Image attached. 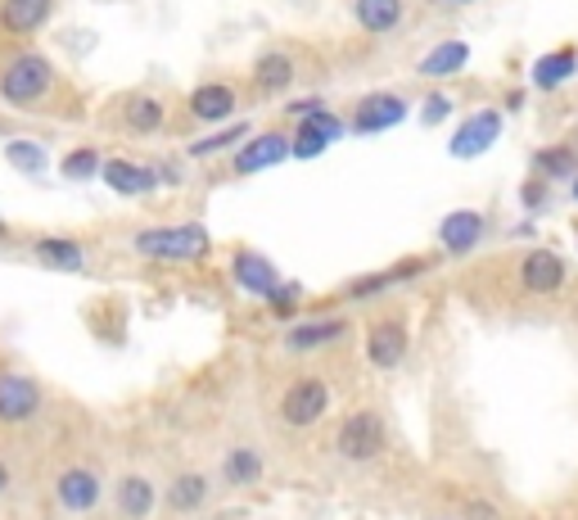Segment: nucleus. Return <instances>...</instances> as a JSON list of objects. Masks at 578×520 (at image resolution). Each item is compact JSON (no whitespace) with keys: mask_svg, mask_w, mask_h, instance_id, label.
Here are the masks:
<instances>
[{"mask_svg":"<svg viewBox=\"0 0 578 520\" xmlns=\"http://www.w3.org/2000/svg\"><path fill=\"white\" fill-rule=\"evenodd\" d=\"M289 140H295V159H317V155H325V150L334 146V136L321 131L317 123H299Z\"/></svg>","mask_w":578,"mask_h":520,"instance_id":"29","label":"nucleus"},{"mask_svg":"<svg viewBox=\"0 0 578 520\" xmlns=\"http://www.w3.org/2000/svg\"><path fill=\"white\" fill-rule=\"evenodd\" d=\"M131 245L144 258L190 263V258H204L208 254V231L200 222H185V226H144V231L131 235Z\"/></svg>","mask_w":578,"mask_h":520,"instance_id":"2","label":"nucleus"},{"mask_svg":"<svg viewBox=\"0 0 578 520\" xmlns=\"http://www.w3.org/2000/svg\"><path fill=\"white\" fill-rule=\"evenodd\" d=\"M403 14H407L403 0H353V19H357L362 32H371V36L398 32V28H403Z\"/></svg>","mask_w":578,"mask_h":520,"instance_id":"15","label":"nucleus"},{"mask_svg":"<svg viewBox=\"0 0 578 520\" xmlns=\"http://www.w3.org/2000/svg\"><path fill=\"white\" fill-rule=\"evenodd\" d=\"M448 118H452V96L434 91V96L420 105V123H425V127H439V123H448Z\"/></svg>","mask_w":578,"mask_h":520,"instance_id":"32","label":"nucleus"},{"mask_svg":"<svg viewBox=\"0 0 578 520\" xmlns=\"http://www.w3.org/2000/svg\"><path fill=\"white\" fill-rule=\"evenodd\" d=\"M10 489V470H6V461H0V494Z\"/></svg>","mask_w":578,"mask_h":520,"instance_id":"36","label":"nucleus"},{"mask_svg":"<svg viewBox=\"0 0 578 520\" xmlns=\"http://www.w3.org/2000/svg\"><path fill=\"white\" fill-rule=\"evenodd\" d=\"M55 498H60L64 511L82 516V511H90V507H100L105 485H100V476H95V470H86V466H68L64 476L55 480Z\"/></svg>","mask_w":578,"mask_h":520,"instance_id":"12","label":"nucleus"},{"mask_svg":"<svg viewBox=\"0 0 578 520\" xmlns=\"http://www.w3.org/2000/svg\"><path fill=\"white\" fill-rule=\"evenodd\" d=\"M36 258L51 263V267H60V272H82V263H86L82 245H77V241H64V235H45V241H36Z\"/></svg>","mask_w":578,"mask_h":520,"instance_id":"27","label":"nucleus"},{"mask_svg":"<svg viewBox=\"0 0 578 520\" xmlns=\"http://www.w3.org/2000/svg\"><path fill=\"white\" fill-rule=\"evenodd\" d=\"M470 516H474V520H502V511L489 507V502H470Z\"/></svg>","mask_w":578,"mask_h":520,"instance_id":"35","label":"nucleus"},{"mask_svg":"<svg viewBox=\"0 0 578 520\" xmlns=\"http://www.w3.org/2000/svg\"><path fill=\"white\" fill-rule=\"evenodd\" d=\"M443 6H470V0H443Z\"/></svg>","mask_w":578,"mask_h":520,"instance_id":"38","label":"nucleus"},{"mask_svg":"<svg viewBox=\"0 0 578 520\" xmlns=\"http://www.w3.org/2000/svg\"><path fill=\"white\" fill-rule=\"evenodd\" d=\"M6 163L32 177V172H45V168H51V155H45L36 140H10V146H6Z\"/></svg>","mask_w":578,"mask_h":520,"instance_id":"28","label":"nucleus"},{"mask_svg":"<svg viewBox=\"0 0 578 520\" xmlns=\"http://www.w3.org/2000/svg\"><path fill=\"white\" fill-rule=\"evenodd\" d=\"M465 60H470V45H465V41H439V45H434V51L416 64V73H420V77H452V73L465 68Z\"/></svg>","mask_w":578,"mask_h":520,"instance_id":"20","label":"nucleus"},{"mask_svg":"<svg viewBox=\"0 0 578 520\" xmlns=\"http://www.w3.org/2000/svg\"><path fill=\"white\" fill-rule=\"evenodd\" d=\"M239 140H249V127L239 123V127H226V131H217V136H204V140H195L190 146V155H217V150H226V146H239Z\"/></svg>","mask_w":578,"mask_h":520,"instance_id":"31","label":"nucleus"},{"mask_svg":"<svg viewBox=\"0 0 578 520\" xmlns=\"http://www.w3.org/2000/svg\"><path fill=\"white\" fill-rule=\"evenodd\" d=\"M484 235H489V217L479 213V209H452V213L439 222V245H443V254H452V258L474 254L479 245H484Z\"/></svg>","mask_w":578,"mask_h":520,"instance_id":"8","label":"nucleus"},{"mask_svg":"<svg viewBox=\"0 0 578 520\" xmlns=\"http://www.w3.org/2000/svg\"><path fill=\"white\" fill-rule=\"evenodd\" d=\"M100 177L109 181V191H118V195H144V191H154V181H159L150 168H140L131 159H105Z\"/></svg>","mask_w":578,"mask_h":520,"instance_id":"19","label":"nucleus"},{"mask_svg":"<svg viewBox=\"0 0 578 520\" xmlns=\"http://www.w3.org/2000/svg\"><path fill=\"white\" fill-rule=\"evenodd\" d=\"M36 407H41L36 381H28L19 371H0V421L23 425L28 416H36Z\"/></svg>","mask_w":578,"mask_h":520,"instance_id":"13","label":"nucleus"},{"mask_svg":"<svg viewBox=\"0 0 578 520\" xmlns=\"http://www.w3.org/2000/svg\"><path fill=\"white\" fill-rule=\"evenodd\" d=\"M51 10H55V0H6V6H0V28L10 36H32L51 19Z\"/></svg>","mask_w":578,"mask_h":520,"instance_id":"16","label":"nucleus"},{"mask_svg":"<svg viewBox=\"0 0 578 520\" xmlns=\"http://www.w3.org/2000/svg\"><path fill=\"white\" fill-rule=\"evenodd\" d=\"M231 280H235V286L239 290H245V295H254V299H276V290L285 286V280H280V272L263 258V254H254V250H239L235 258H231Z\"/></svg>","mask_w":578,"mask_h":520,"instance_id":"10","label":"nucleus"},{"mask_svg":"<svg viewBox=\"0 0 578 520\" xmlns=\"http://www.w3.org/2000/svg\"><path fill=\"white\" fill-rule=\"evenodd\" d=\"M569 200H574V204H578V177H574V181H569Z\"/></svg>","mask_w":578,"mask_h":520,"instance_id":"37","label":"nucleus"},{"mask_svg":"<svg viewBox=\"0 0 578 520\" xmlns=\"http://www.w3.org/2000/svg\"><path fill=\"white\" fill-rule=\"evenodd\" d=\"M299 286H280L276 290V299H271V308H276V317H289V312H295V304H299Z\"/></svg>","mask_w":578,"mask_h":520,"instance_id":"33","label":"nucleus"},{"mask_svg":"<svg viewBox=\"0 0 578 520\" xmlns=\"http://www.w3.org/2000/svg\"><path fill=\"white\" fill-rule=\"evenodd\" d=\"M578 73V51L574 45H565V51H552V55H543L538 64H534V86L538 91H556L560 82H569Z\"/></svg>","mask_w":578,"mask_h":520,"instance_id":"22","label":"nucleus"},{"mask_svg":"<svg viewBox=\"0 0 578 520\" xmlns=\"http://www.w3.org/2000/svg\"><path fill=\"white\" fill-rule=\"evenodd\" d=\"M55 91V64L41 51H23L10 60V68L0 73V100L10 109H32Z\"/></svg>","mask_w":578,"mask_h":520,"instance_id":"1","label":"nucleus"},{"mask_svg":"<svg viewBox=\"0 0 578 520\" xmlns=\"http://www.w3.org/2000/svg\"><path fill=\"white\" fill-rule=\"evenodd\" d=\"M60 172H64L68 181H86V177H100V172H105V159L86 146V150H73V155L64 159V168H60Z\"/></svg>","mask_w":578,"mask_h":520,"instance_id":"30","label":"nucleus"},{"mask_svg":"<svg viewBox=\"0 0 578 520\" xmlns=\"http://www.w3.org/2000/svg\"><path fill=\"white\" fill-rule=\"evenodd\" d=\"M114 502H118V511L127 520H144V516H154V507H159V489L144 476H122L118 489H114Z\"/></svg>","mask_w":578,"mask_h":520,"instance_id":"18","label":"nucleus"},{"mask_svg":"<svg viewBox=\"0 0 578 520\" xmlns=\"http://www.w3.org/2000/svg\"><path fill=\"white\" fill-rule=\"evenodd\" d=\"M543 195H547V181H543V177L524 185V200H528V209H538V200H543Z\"/></svg>","mask_w":578,"mask_h":520,"instance_id":"34","label":"nucleus"},{"mask_svg":"<svg viewBox=\"0 0 578 520\" xmlns=\"http://www.w3.org/2000/svg\"><path fill=\"white\" fill-rule=\"evenodd\" d=\"M330 407V385L321 381V375H299V381H289L285 399H280V421L295 425V431H308V425H317Z\"/></svg>","mask_w":578,"mask_h":520,"instance_id":"4","label":"nucleus"},{"mask_svg":"<svg viewBox=\"0 0 578 520\" xmlns=\"http://www.w3.org/2000/svg\"><path fill=\"white\" fill-rule=\"evenodd\" d=\"M122 127H127L131 136H154V131L163 127V105H159V96H127V105H122Z\"/></svg>","mask_w":578,"mask_h":520,"instance_id":"21","label":"nucleus"},{"mask_svg":"<svg viewBox=\"0 0 578 520\" xmlns=\"http://www.w3.org/2000/svg\"><path fill=\"white\" fill-rule=\"evenodd\" d=\"M520 290L534 295V299H552L569 286V263L556 254V250H528L520 258Z\"/></svg>","mask_w":578,"mask_h":520,"instance_id":"5","label":"nucleus"},{"mask_svg":"<svg viewBox=\"0 0 578 520\" xmlns=\"http://www.w3.org/2000/svg\"><path fill=\"white\" fill-rule=\"evenodd\" d=\"M0 231H6V226H0Z\"/></svg>","mask_w":578,"mask_h":520,"instance_id":"39","label":"nucleus"},{"mask_svg":"<svg viewBox=\"0 0 578 520\" xmlns=\"http://www.w3.org/2000/svg\"><path fill=\"white\" fill-rule=\"evenodd\" d=\"M168 507L172 511H200L208 502V476H200V470H185V476H176L168 485Z\"/></svg>","mask_w":578,"mask_h":520,"instance_id":"23","label":"nucleus"},{"mask_svg":"<svg viewBox=\"0 0 578 520\" xmlns=\"http://www.w3.org/2000/svg\"><path fill=\"white\" fill-rule=\"evenodd\" d=\"M534 168L543 181H574L578 177V150L574 146H547L534 155Z\"/></svg>","mask_w":578,"mask_h":520,"instance_id":"25","label":"nucleus"},{"mask_svg":"<svg viewBox=\"0 0 578 520\" xmlns=\"http://www.w3.org/2000/svg\"><path fill=\"white\" fill-rule=\"evenodd\" d=\"M384 448V421L379 412H349L344 425H340V435H334V453H340L344 461H375Z\"/></svg>","mask_w":578,"mask_h":520,"instance_id":"3","label":"nucleus"},{"mask_svg":"<svg viewBox=\"0 0 578 520\" xmlns=\"http://www.w3.org/2000/svg\"><path fill=\"white\" fill-rule=\"evenodd\" d=\"M289 82H295V60H289L285 51H271L254 64V86L267 91V96H276V91H285Z\"/></svg>","mask_w":578,"mask_h":520,"instance_id":"24","label":"nucleus"},{"mask_svg":"<svg viewBox=\"0 0 578 520\" xmlns=\"http://www.w3.org/2000/svg\"><path fill=\"white\" fill-rule=\"evenodd\" d=\"M407 349H411V336H407V321H403V317H379V321H371V330H366V362H371L375 371L403 367Z\"/></svg>","mask_w":578,"mask_h":520,"instance_id":"7","label":"nucleus"},{"mask_svg":"<svg viewBox=\"0 0 578 520\" xmlns=\"http://www.w3.org/2000/svg\"><path fill=\"white\" fill-rule=\"evenodd\" d=\"M502 140V114L497 109H474L448 140V155L452 159H479V155H489L493 146Z\"/></svg>","mask_w":578,"mask_h":520,"instance_id":"6","label":"nucleus"},{"mask_svg":"<svg viewBox=\"0 0 578 520\" xmlns=\"http://www.w3.org/2000/svg\"><path fill=\"white\" fill-rule=\"evenodd\" d=\"M285 159H295V140H289L285 131H258V136H249L245 146H239V155H235V172H267V168H276V163H285Z\"/></svg>","mask_w":578,"mask_h":520,"instance_id":"9","label":"nucleus"},{"mask_svg":"<svg viewBox=\"0 0 578 520\" xmlns=\"http://www.w3.org/2000/svg\"><path fill=\"white\" fill-rule=\"evenodd\" d=\"M222 480L226 485H254V480H263V453L258 448H231L222 457Z\"/></svg>","mask_w":578,"mask_h":520,"instance_id":"26","label":"nucleus"},{"mask_svg":"<svg viewBox=\"0 0 578 520\" xmlns=\"http://www.w3.org/2000/svg\"><path fill=\"white\" fill-rule=\"evenodd\" d=\"M190 114L200 123H226L235 114V91L226 82H204L190 91Z\"/></svg>","mask_w":578,"mask_h":520,"instance_id":"17","label":"nucleus"},{"mask_svg":"<svg viewBox=\"0 0 578 520\" xmlns=\"http://www.w3.org/2000/svg\"><path fill=\"white\" fill-rule=\"evenodd\" d=\"M344 336H349V321H340V317H330V321H299V326H289L285 349L289 353H317L325 344H340Z\"/></svg>","mask_w":578,"mask_h":520,"instance_id":"14","label":"nucleus"},{"mask_svg":"<svg viewBox=\"0 0 578 520\" xmlns=\"http://www.w3.org/2000/svg\"><path fill=\"white\" fill-rule=\"evenodd\" d=\"M407 114H411V109H407L403 96H394V91H375V96H366V100L357 105V114H353V131H357V136L389 131V127H398Z\"/></svg>","mask_w":578,"mask_h":520,"instance_id":"11","label":"nucleus"}]
</instances>
